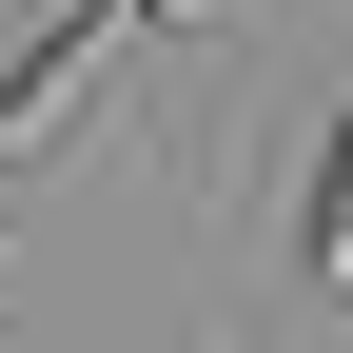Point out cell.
<instances>
[{"instance_id":"6da1fadb","label":"cell","mask_w":353,"mask_h":353,"mask_svg":"<svg viewBox=\"0 0 353 353\" xmlns=\"http://www.w3.org/2000/svg\"><path fill=\"white\" fill-rule=\"evenodd\" d=\"M118 39H138V0H79V20H39L20 59H0V176H20L79 99H99V59H118Z\"/></svg>"},{"instance_id":"7a4b0ae2","label":"cell","mask_w":353,"mask_h":353,"mask_svg":"<svg viewBox=\"0 0 353 353\" xmlns=\"http://www.w3.org/2000/svg\"><path fill=\"white\" fill-rule=\"evenodd\" d=\"M294 275H314V294H353V118L294 157Z\"/></svg>"}]
</instances>
